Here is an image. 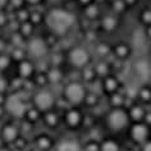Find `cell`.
I'll list each match as a JSON object with an SVG mask.
<instances>
[{"label":"cell","instance_id":"obj_42","mask_svg":"<svg viewBox=\"0 0 151 151\" xmlns=\"http://www.w3.org/2000/svg\"><path fill=\"white\" fill-rule=\"evenodd\" d=\"M74 3L78 5V8L82 10V9H85L86 6L93 4V3H95V0H74Z\"/></svg>","mask_w":151,"mask_h":151},{"label":"cell","instance_id":"obj_47","mask_svg":"<svg viewBox=\"0 0 151 151\" xmlns=\"http://www.w3.org/2000/svg\"><path fill=\"white\" fill-rule=\"evenodd\" d=\"M0 151H14L12 146H8V145H0Z\"/></svg>","mask_w":151,"mask_h":151},{"label":"cell","instance_id":"obj_2","mask_svg":"<svg viewBox=\"0 0 151 151\" xmlns=\"http://www.w3.org/2000/svg\"><path fill=\"white\" fill-rule=\"evenodd\" d=\"M103 123L109 134L119 136L126 134L128 127L131 126V119L127 108H109L104 114Z\"/></svg>","mask_w":151,"mask_h":151},{"label":"cell","instance_id":"obj_34","mask_svg":"<svg viewBox=\"0 0 151 151\" xmlns=\"http://www.w3.org/2000/svg\"><path fill=\"white\" fill-rule=\"evenodd\" d=\"M14 65L13 59L10 58L9 52H0V73L1 74H6L10 68Z\"/></svg>","mask_w":151,"mask_h":151},{"label":"cell","instance_id":"obj_12","mask_svg":"<svg viewBox=\"0 0 151 151\" xmlns=\"http://www.w3.org/2000/svg\"><path fill=\"white\" fill-rule=\"evenodd\" d=\"M14 65H16V77H18L19 80L24 82H31L32 78L35 77V74L37 73V70H39L36 62H33L29 58L21 60Z\"/></svg>","mask_w":151,"mask_h":151},{"label":"cell","instance_id":"obj_35","mask_svg":"<svg viewBox=\"0 0 151 151\" xmlns=\"http://www.w3.org/2000/svg\"><path fill=\"white\" fill-rule=\"evenodd\" d=\"M29 14H31V8H28L26 5L21 6L18 9H14V18L18 22V24L29 21Z\"/></svg>","mask_w":151,"mask_h":151},{"label":"cell","instance_id":"obj_43","mask_svg":"<svg viewBox=\"0 0 151 151\" xmlns=\"http://www.w3.org/2000/svg\"><path fill=\"white\" fill-rule=\"evenodd\" d=\"M142 32H143V36H145V39L151 44V26L142 28Z\"/></svg>","mask_w":151,"mask_h":151},{"label":"cell","instance_id":"obj_50","mask_svg":"<svg viewBox=\"0 0 151 151\" xmlns=\"http://www.w3.org/2000/svg\"><path fill=\"white\" fill-rule=\"evenodd\" d=\"M106 1H109V0H95V3H97V4H101V5H103L104 3H106Z\"/></svg>","mask_w":151,"mask_h":151},{"label":"cell","instance_id":"obj_40","mask_svg":"<svg viewBox=\"0 0 151 151\" xmlns=\"http://www.w3.org/2000/svg\"><path fill=\"white\" fill-rule=\"evenodd\" d=\"M46 0H23L24 5L28 6V8H39L40 5H42Z\"/></svg>","mask_w":151,"mask_h":151},{"label":"cell","instance_id":"obj_25","mask_svg":"<svg viewBox=\"0 0 151 151\" xmlns=\"http://www.w3.org/2000/svg\"><path fill=\"white\" fill-rule=\"evenodd\" d=\"M136 101L141 103L142 105L149 108L151 105V85L150 83H142L136 93Z\"/></svg>","mask_w":151,"mask_h":151},{"label":"cell","instance_id":"obj_5","mask_svg":"<svg viewBox=\"0 0 151 151\" xmlns=\"http://www.w3.org/2000/svg\"><path fill=\"white\" fill-rule=\"evenodd\" d=\"M58 96L51 87L45 88H35V91L29 96V104L31 106L37 109L41 114L50 111L52 109L58 108Z\"/></svg>","mask_w":151,"mask_h":151},{"label":"cell","instance_id":"obj_18","mask_svg":"<svg viewBox=\"0 0 151 151\" xmlns=\"http://www.w3.org/2000/svg\"><path fill=\"white\" fill-rule=\"evenodd\" d=\"M46 76H47V81H49V86L50 87L63 85L67 80V73L63 69V67L49 65L46 68Z\"/></svg>","mask_w":151,"mask_h":151},{"label":"cell","instance_id":"obj_45","mask_svg":"<svg viewBox=\"0 0 151 151\" xmlns=\"http://www.w3.org/2000/svg\"><path fill=\"white\" fill-rule=\"evenodd\" d=\"M10 0H0V10H4L9 6Z\"/></svg>","mask_w":151,"mask_h":151},{"label":"cell","instance_id":"obj_13","mask_svg":"<svg viewBox=\"0 0 151 151\" xmlns=\"http://www.w3.org/2000/svg\"><path fill=\"white\" fill-rule=\"evenodd\" d=\"M132 55H133V46L129 42L120 40L111 44V56L114 58L113 60L126 63L131 60Z\"/></svg>","mask_w":151,"mask_h":151},{"label":"cell","instance_id":"obj_27","mask_svg":"<svg viewBox=\"0 0 151 151\" xmlns=\"http://www.w3.org/2000/svg\"><path fill=\"white\" fill-rule=\"evenodd\" d=\"M109 1H110V13L118 17L124 16L127 10L129 9L126 0H109Z\"/></svg>","mask_w":151,"mask_h":151},{"label":"cell","instance_id":"obj_21","mask_svg":"<svg viewBox=\"0 0 151 151\" xmlns=\"http://www.w3.org/2000/svg\"><path fill=\"white\" fill-rule=\"evenodd\" d=\"M52 151H82V142L77 138H62L56 141Z\"/></svg>","mask_w":151,"mask_h":151},{"label":"cell","instance_id":"obj_8","mask_svg":"<svg viewBox=\"0 0 151 151\" xmlns=\"http://www.w3.org/2000/svg\"><path fill=\"white\" fill-rule=\"evenodd\" d=\"M126 137L128 138L131 146L139 149L151 139V126H149L146 122L131 123L126 132Z\"/></svg>","mask_w":151,"mask_h":151},{"label":"cell","instance_id":"obj_39","mask_svg":"<svg viewBox=\"0 0 151 151\" xmlns=\"http://www.w3.org/2000/svg\"><path fill=\"white\" fill-rule=\"evenodd\" d=\"M82 151H99V139L88 138L87 141L82 142Z\"/></svg>","mask_w":151,"mask_h":151},{"label":"cell","instance_id":"obj_7","mask_svg":"<svg viewBox=\"0 0 151 151\" xmlns=\"http://www.w3.org/2000/svg\"><path fill=\"white\" fill-rule=\"evenodd\" d=\"M29 105L31 104L27 100H24L19 91H12L6 95L4 110L5 114L12 118V120H23V116Z\"/></svg>","mask_w":151,"mask_h":151},{"label":"cell","instance_id":"obj_10","mask_svg":"<svg viewBox=\"0 0 151 151\" xmlns=\"http://www.w3.org/2000/svg\"><path fill=\"white\" fill-rule=\"evenodd\" d=\"M22 137V131L14 120H6L0 126V142L8 146H14Z\"/></svg>","mask_w":151,"mask_h":151},{"label":"cell","instance_id":"obj_6","mask_svg":"<svg viewBox=\"0 0 151 151\" xmlns=\"http://www.w3.org/2000/svg\"><path fill=\"white\" fill-rule=\"evenodd\" d=\"M86 111L80 106H65L62 110V127L69 132H81L85 129Z\"/></svg>","mask_w":151,"mask_h":151},{"label":"cell","instance_id":"obj_46","mask_svg":"<svg viewBox=\"0 0 151 151\" xmlns=\"http://www.w3.org/2000/svg\"><path fill=\"white\" fill-rule=\"evenodd\" d=\"M138 150H139V151H151V139H150L149 142H146L142 147H139Z\"/></svg>","mask_w":151,"mask_h":151},{"label":"cell","instance_id":"obj_36","mask_svg":"<svg viewBox=\"0 0 151 151\" xmlns=\"http://www.w3.org/2000/svg\"><path fill=\"white\" fill-rule=\"evenodd\" d=\"M9 55H10V58L13 59L14 64L21 62V60H23V59H26V58H28L24 46H13V49L9 51Z\"/></svg>","mask_w":151,"mask_h":151},{"label":"cell","instance_id":"obj_31","mask_svg":"<svg viewBox=\"0 0 151 151\" xmlns=\"http://www.w3.org/2000/svg\"><path fill=\"white\" fill-rule=\"evenodd\" d=\"M41 116H42V114H41L37 109H35L33 106L29 105V108L27 109V111H26V114L23 116V122L33 126V124H36V123H41Z\"/></svg>","mask_w":151,"mask_h":151},{"label":"cell","instance_id":"obj_16","mask_svg":"<svg viewBox=\"0 0 151 151\" xmlns=\"http://www.w3.org/2000/svg\"><path fill=\"white\" fill-rule=\"evenodd\" d=\"M33 147L36 151H52L55 147L56 139L47 132L37 133L32 139Z\"/></svg>","mask_w":151,"mask_h":151},{"label":"cell","instance_id":"obj_11","mask_svg":"<svg viewBox=\"0 0 151 151\" xmlns=\"http://www.w3.org/2000/svg\"><path fill=\"white\" fill-rule=\"evenodd\" d=\"M132 73L142 83H150L151 80V60L147 58H136L132 62Z\"/></svg>","mask_w":151,"mask_h":151},{"label":"cell","instance_id":"obj_33","mask_svg":"<svg viewBox=\"0 0 151 151\" xmlns=\"http://www.w3.org/2000/svg\"><path fill=\"white\" fill-rule=\"evenodd\" d=\"M137 21L142 28L151 26V6H145V8L139 10L137 16Z\"/></svg>","mask_w":151,"mask_h":151},{"label":"cell","instance_id":"obj_49","mask_svg":"<svg viewBox=\"0 0 151 151\" xmlns=\"http://www.w3.org/2000/svg\"><path fill=\"white\" fill-rule=\"evenodd\" d=\"M3 115H5V110H4V106H1V105H0V118H1Z\"/></svg>","mask_w":151,"mask_h":151},{"label":"cell","instance_id":"obj_52","mask_svg":"<svg viewBox=\"0 0 151 151\" xmlns=\"http://www.w3.org/2000/svg\"><path fill=\"white\" fill-rule=\"evenodd\" d=\"M150 54H151V44H150Z\"/></svg>","mask_w":151,"mask_h":151},{"label":"cell","instance_id":"obj_51","mask_svg":"<svg viewBox=\"0 0 151 151\" xmlns=\"http://www.w3.org/2000/svg\"><path fill=\"white\" fill-rule=\"evenodd\" d=\"M63 4H68V3H74V0H60Z\"/></svg>","mask_w":151,"mask_h":151},{"label":"cell","instance_id":"obj_32","mask_svg":"<svg viewBox=\"0 0 151 151\" xmlns=\"http://www.w3.org/2000/svg\"><path fill=\"white\" fill-rule=\"evenodd\" d=\"M31 83L35 86V88H45V87H50L47 81V76L46 70H37V73L35 74V77L32 78Z\"/></svg>","mask_w":151,"mask_h":151},{"label":"cell","instance_id":"obj_24","mask_svg":"<svg viewBox=\"0 0 151 151\" xmlns=\"http://www.w3.org/2000/svg\"><path fill=\"white\" fill-rule=\"evenodd\" d=\"M106 103H108V108H127V95L124 93L123 90L111 93V95L106 96Z\"/></svg>","mask_w":151,"mask_h":151},{"label":"cell","instance_id":"obj_19","mask_svg":"<svg viewBox=\"0 0 151 151\" xmlns=\"http://www.w3.org/2000/svg\"><path fill=\"white\" fill-rule=\"evenodd\" d=\"M124 143L118 136L108 134L99 139V151H122Z\"/></svg>","mask_w":151,"mask_h":151},{"label":"cell","instance_id":"obj_9","mask_svg":"<svg viewBox=\"0 0 151 151\" xmlns=\"http://www.w3.org/2000/svg\"><path fill=\"white\" fill-rule=\"evenodd\" d=\"M24 49L27 52V56L32 59L33 62H40V60L46 59L51 52L50 46L47 45L44 36L35 35L31 39H28L24 44Z\"/></svg>","mask_w":151,"mask_h":151},{"label":"cell","instance_id":"obj_23","mask_svg":"<svg viewBox=\"0 0 151 151\" xmlns=\"http://www.w3.org/2000/svg\"><path fill=\"white\" fill-rule=\"evenodd\" d=\"M92 67H93V69H95V73H96V76H97V78H99V80L106 77V76L110 74V73H114V72H113L111 62H110V60H108V59L93 60Z\"/></svg>","mask_w":151,"mask_h":151},{"label":"cell","instance_id":"obj_26","mask_svg":"<svg viewBox=\"0 0 151 151\" xmlns=\"http://www.w3.org/2000/svg\"><path fill=\"white\" fill-rule=\"evenodd\" d=\"M97 56V59H108L111 56V44H108L105 41H100L95 45L93 49V56Z\"/></svg>","mask_w":151,"mask_h":151},{"label":"cell","instance_id":"obj_4","mask_svg":"<svg viewBox=\"0 0 151 151\" xmlns=\"http://www.w3.org/2000/svg\"><path fill=\"white\" fill-rule=\"evenodd\" d=\"M64 56H65L67 67L76 72H81L85 68L92 65L93 58H95L93 52L82 44H76L70 46L64 52Z\"/></svg>","mask_w":151,"mask_h":151},{"label":"cell","instance_id":"obj_37","mask_svg":"<svg viewBox=\"0 0 151 151\" xmlns=\"http://www.w3.org/2000/svg\"><path fill=\"white\" fill-rule=\"evenodd\" d=\"M29 22H31V23L37 28L39 26L45 23V13L37 10L36 8H32L31 9V14H29Z\"/></svg>","mask_w":151,"mask_h":151},{"label":"cell","instance_id":"obj_38","mask_svg":"<svg viewBox=\"0 0 151 151\" xmlns=\"http://www.w3.org/2000/svg\"><path fill=\"white\" fill-rule=\"evenodd\" d=\"M9 92H12V82H10V78H8L6 74L0 73V93L1 95H8Z\"/></svg>","mask_w":151,"mask_h":151},{"label":"cell","instance_id":"obj_20","mask_svg":"<svg viewBox=\"0 0 151 151\" xmlns=\"http://www.w3.org/2000/svg\"><path fill=\"white\" fill-rule=\"evenodd\" d=\"M127 111L128 115H129L131 122L134 123V122H145L146 114L149 110H147V106L134 100L129 105H127Z\"/></svg>","mask_w":151,"mask_h":151},{"label":"cell","instance_id":"obj_28","mask_svg":"<svg viewBox=\"0 0 151 151\" xmlns=\"http://www.w3.org/2000/svg\"><path fill=\"white\" fill-rule=\"evenodd\" d=\"M17 32L19 33V35L23 37V39L27 41L28 39H31L32 36H35L36 35V27L33 26L31 22L27 21V22H23V23H19L18 24V29H17Z\"/></svg>","mask_w":151,"mask_h":151},{"label":"cell","instance_id":"obj_1","mask_svg":"<svg viewBox=\"0 0 151 151\" xmlns=\"http://www.w3.org/2000/svg\"><path fill=\"white\" fill-rule=\"evenodd\" d=\"M45 26L47 32L62 39L67 36L76 24V16L73 12L64 6H52L45 13Z\"/></svg>","mask_w":151,"mask_h":151},{"label":"cell","instance_id":"obj_3","mask_svg":"<svg viewBox=\"0 0 151 151\" xmlns=\"http://www.w3.org/2000/svg\"><path fill=\"white\" fill-rule=\"evenodd\" d=\"M88 86L81 80H67L62 85L60 99L65 106H83V101L88 92Z\"/></svg>","mask_w":151,"mask_h":151},{"label":"cell","instance_id":"obj_17","mask_svg":"<svg viewBox=\"0 0 151 151\" xmlns=\"http://www.w3.org/2000/svg\"><path fill=\"white\" fill-rule=\"evenodd\" d=\"M41 123L47 128L49 131H55L62 126V111L56 109H52L50 111L44 113L41 116Z\"/></svg>","mask_w":151,"mask_h":151},{"label":"cell","instance_id":"obj_30","mask_svg":"<svg viewBox=\"0 0 151 151\" xmlns=\"http://www.w3.org/2000/svg\"><path fill=\"white\" fill-rule=\"evenodd\" d=\"M80 80L83 82V83L90 86V83H93V82L99 81V78H97V76L95 73V69H93V67L90 65L87 68H85L83 70L80 72Z\"/></svg>","mask_w":151,"mask_h":151},{"label":"cell","instance_id":"obj_22","mask_svg":"<svg viewBox=\"0 0 151 151\" xmlns=\"http://www.w3.org/2000/svg\"><path fill=\"white\" fill-rule=\"evenodd\" d=\"M82 16H83L85 19H87L88 22H99V19L101 18V16L104 14L103 12V5L97 4V3H93V4L86 6L85 9L81 10Z\"/></svg>","mask_w":151,"mask_h":151},{"label":"cell","instance_id":"obj_14","mask_svg":"<svg viewBox=\"0 0 151 151\" xmlns=\"http://www.w3.org/2000/svg\"><path fill=\"white\" fill-rule=\"evenodd\" d=\"M99 83H100L101 92H103L105 96H109V95H111V93H115V92L120 91V90H123L122 88L123 82L116 73L108 74L106 77L99 80Z\"/></svg>","mask_w":151,"mask_h":151},{"label":"cell","instance_id":"obj_29","mask_svg":"<svg viewBox=\"0 0 151 151\" xmlns=\"http://www.w3.org/2000/svg\"><path fill=\"white\" fill-rule=\"evenodd\" d=\"M101 103V97L97 92L95 91H91V90H88L87 95H86V99L83 101V109H95L97 105Z\"/></svg>","mask_w":151,"mask_h":151},{"label":"cell","instance_id":"obj_15","mask_svg":"<svg viewBox=\"0 0 151 151\" xmlns=\"http://www.w3.org/2000/svg\"><path fill=\"white\" fill-rule=\"evenodd\" d=\"M120 18L122 17H118L110 12L104 13L99 19V27L105 33H114L120 27Z\"/></svg>","mask_w":151,"mask_h":151},{"label":"cell","instance_id":"obj_48","mask_svg":"<svg viewBox=\"0 0 151 151\" xmlns=\"http://www.w3.org/2000/svg\"><path fill=\"white\" fill-rule=\"evenodd\" d=\"M138 149H136V147H133V146H126V145H124V147H123V149H122V151H137Z\"/></svg>","mask_w":151,"mask_h":151},{"label":"cell","instance_id":"obj_41","mask_svg":"<svg viewBox=\"0 0 151 151\" xmlns=\"http://www.w3.org/2000/svg\"><path fill=\"white\" fill-rule=\"evenodd\" d=\"M9 23V16L8 13L4 10H0V28H4L5 26H8Z\"/></svg>","mask_w":151,"mask_h":151},{"label":"cell","instance_id":"obj_44","mask_svg":"<svg viewBox=\"0 0 151 151\" xmlns=\"http://www.w3.org/2000/svg\"><path fill=\"white\" fill-rule=\"evenodd\" d=\"M8 41L4 37H0V52H6V47H8Z\"/></svg>","mask_w":151,"mask_h":151}]
</instances>
